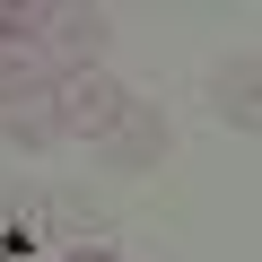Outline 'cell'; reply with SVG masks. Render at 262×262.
<instances>
[{"label":"cell","mask_w":262,"mask_h":262,"mask_svg":"<svg viewBox=\"0 0 262 262\" xmlns=\"http://www.w3.org/2000/svg\"><path fill=\"white\" fill-rule=\"evenodd\" d=\"M105 44H114V18L96 9V0H61V9L35 18V53H44L53 79H70V70H105Z\"/></svg>","instance_id":"cell-1"},{"label":"cell","mask_w":262,"mask_h":262,"mask_svg":"<svg viewBox=\"0 0 262 262\" xmlns=\"http://www.w3.org/2000/svg\"><path fill=\"white\" fill-rule=\"evenodd\" d=\"M53 114H61V140H105V131L131 114V88L114 79V70H70V79H53Z\"/></svg>","instance_id":"cell-2"},{"label":"cell","mask_w":262,"mask_h":262,"mask_svg":"<svg viewBox=\"0 0 262 262\" xmlns=\"http://www.w3.org/2000/svg\"><path fill=\"white\" fill-rule=\"evenodd\" d=\"M166 140H175V131H166V114L131 96V114L96 140V158H105V175H140V166H158V158H166Z\"/></svg>","instance_id":"cell-3"},{"label":"cell","mask_w":262,"mask_h":262,"mask_svg":"<svg viewBox=\"0 0 262 262\" xmlns=\"http://www.w3.org/2000/svg\"><path fill=\"white\" fill-rule=\"evenodd\" d=\"M210 114H219L227 131H253V122H262V61H253V53L219 61V79H210Z\"/></svg>","instance_id":"cell-4"},{"label":"cell","mask_w":262,"mask_h":262,"mask_svg":"<svg viewBox=\"0 0 262 262\" xmlns=\"http://www.w3.org/2000/svg\"><path fill=\"white\" fill-rule=\"evenodd\" d=\"M0 140L9 149H61V114H53V88H35V96H18V105H0Z\"/></svg>","instance_id":"cell-5"},{"label":"cell","mask_w":262,"mask_h":262,"mask_svg":"<svg viewBox=\"0 0 262 262\" xmlns=\"http://www.w3.org/2000/svg\"><path fill=\"white\" fill-rule=\"evenodd\" d=\"M105 219H96V201L88 192H35V245H79V236H96Z\"/></svg>","instance_id":"cell-6"},{"label":"cell","mask_w":262,"mask_h":262,"mask_svg":"<svg viewBox=\"0 0 262 262\" xmlns=\"http://www.w3.org/2000/svg\"><path fill=\"white\" fill-rule=\"evenodd\" d=\"M35 88H53L35 35H27V44H0V105H18V96H35Z\"/></svg>","instance_id":"cell-7"}]
</instances>
